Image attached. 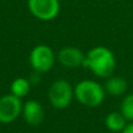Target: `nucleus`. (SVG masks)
Returning a JSON list of instances; mask_svg holds the SVG:
<instances>
[{
  "label": "nucleus",
  "mask_w": 133,
  "mask_h": 133,
  "mask_svg": "<svg viewBox=\"0 0 133 133\" xmlns=\"http://www.w3.org/2000/svg\"><path fill=\"white\" fill-rule=\"evenodd\" d=\"M22 117L30 126H37L44 119V110L37 101H27L22 105Z\"/></svg>",
  "instance_id": "6e6552de"
},
{
  "label": "nucleus",
  "mask_w": 133,
  "mask_h": 133,
  "mask_svg": "<svg viewBox=\"0 0 133 133\" xmlns=\"http://www.w3.org/2000/svg\"><path fill=\"white\" fill-rule=\"evenodd\" d=\"M29 90H30L29 79H26L23 77L15 78L11 84V94L19 97V98H22V97L27 96Z\"/></svg>",
  "instance_id": "9b49d317"
},
{
  "label": "nucleus",
  "mask_w": 133,
  "mask_h": 133,
  "mask_svg": "<svg viewBox=\"0 0 133 133\" xmlns=\"http://www.w3.org/2000/svg\"><path fill=\"white\" fill-rule=\"evenodd\" d=\"M29 62L36 72H47L54 66L55 54L49 46L39 44L30 51Z\"/></svg>",
  "instance_id": "20e7f679"
},
{
  "label": "nucleus",
  "mask_w": 133,
  "mask_h": 133,
  "mask_svg": "<svg viewBox=\"0 0 133 133\" xmlns=\"http://www.w3.org/2000/svg\"><path fill=\"white\" fill-rule=\"evenodd\" d=\"M120 133H133V122H129Z\"/></svg>",
  "instance_id": "ddd939ff"
},
{
  "label": "nucleus",
  "mask_w": 133,
  "mask_h": 133,
  "mask_svg": "<svg viewBox=\"0 0 133 133\" xmlns=\"http://www.w3.org/2000/svg\"><path fill=\"white\" fill-rule=\"evenodd\" d=\"M104 89L108 95L118 97L126 94L127 89H129V84L124 77L112 75L106 78L105 83H104Z\"/></svg>",
  "instance_id": "1a4fd4ad"
},
{
  "label": "nucleus",
  "mask_w": 133,
  "mask_h": 133,
  "mask_svg": "<svg viewBox=\"0 0 133 133\" xmlns=\"http://www.w3.org/2000/svg\"><path fill=\"white\" fill-rule=\"evenodd\" d=\"M104 123H105V126L109 131L115 132V133H120L129 122L120 113V111H113V112H110L106 116Z\"/></svg>",
  "instance_id": "9d476101"
},
{
  "label": "nucleus",
  "mask_w": 133,
  "mask_h": 133,
  "mask_svg": "<svg viewBox=\"0 0 133 133\" xmlns=\"http://www.w3.org/2000/svg\"><path fill=\"white\" fill-rule=\"evenodd\" d=\"M30 14L41 21H51L58 15L61 5L58 0H28Z\"/></svg>",
  "instance_id": "39448f33"
},
{
  "label": "nucleus",
  "mask_w": 133,
  "mask_h": 133,
  "mask_svg": "<svg viewBox=\"0 0 133 133\" xmlns=\"http://www.w3.org/2000/svg\"><path fill=\"white\" fill-rule=\"evenodd\" d=\"M74 96L78 103L88 108H97L106 96L104 85L92 79H83L74 88Z\"/></svg>",
  "instance_id": "f03ea898"
},
{
  "label": "nucleus",
  "mask_w": 133,
  "mask_h": 133,
  "mask_svg": "<svg viewBox=\"0 0 133 133\" xmlns=\"http://www.w3.org/2000/svg\"><path fill=\"white\" fill-rule=\"evenodd\" d=\"M117 61L111 49L104 46H96L87 54L83 66L88 68L95 76L99 78H108L115 72Z\"/></svg>",
  "instance_id": "f257e3e1"
},
{
  "label": "nucleus",
  "mask_w": 133,
  "mask_h": 133,
  "mask_svg": "<svg viewBox=\"0 0 133 133\" xmlns=\"http://www.w3.org/2000/svg\"><path fill=\"white\" fill-rule=\"evenodd\" d=\"M21 98L14 95H4L0 97V123L8 124L12 123L22 112Z\"/></svg>",
  "instance_id": "423d86ee"
},
{
  "label": "nucleus",
  "mask_w": 133,
  "mask_h": 133,
  "mask_svg": "<svg viewBox=\"0 0 133 133\" xmlns=\"http://www.w3.org/2000/svg\"><path fill=\"white\" fill-rule=\"evenodd\" d=\"M85 54L76 47H64L57 54V60L63 66L69 69L78 68L83 65Z\"/></svg>",
  "instance_id": "0eeeda50"
},
{
  "label": "nucleus",
  "mask_w": 133,
  "mask_h": 133,
  "mask_svg": "<svg viewBox=\"0 0 133 133\" xmlns=\"http://www.w3.org/2000/svg\"><path fill=\"white\" fill-rule=\"evenodd\" d=\"M120 113L127 122H133V94L125 95L120 102Z\"/></svg>",
  "instance_id": "f8f14e48"
},
{
  "label": "nucleus",
  "mask_w": 133,
  "mask_h": 133,
  "mask_svg": "<svg viewBox=\"0 0 133 133\" xmlns=\"http://www.w3.org/2000/svg\"><path fill=\"white\" fill-rule=\"evenodd\" d=\"M49 102L55 109L62 110L68 108L74 99V88L68 81L57 79L50 85L48 92Z\"/></svg>",
  "instance_id": "7ed1b4c3"
}]
</instances>
